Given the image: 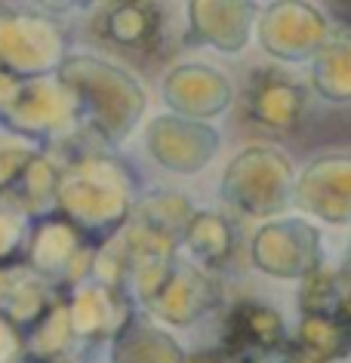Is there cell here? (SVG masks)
I'll return each instance as SVG.
<instances>
[{
	"label": "cell",
	"mask_w": 351,
	"mask_h": 363,
	"mask_svg": "<svg viewBox=\"0 0 351 363\" xmlns=\"http://www.w3.org/2000/svg\"><path fill=\"white\" fill-rule=\"evenodd\" d=\"M65 151L56 188V213L80 228L96 247L111 240L139 206V172L114 148L89 135L87 145H59Z\"/></svg>",
	"instance_id": "cell-1"
},
{
	"label": "cell",
	"mask_w": 351,
	"mask_h": 363,
	"mask_svg": "<svg viewBox=\"0 0 351 363\" xmlns=\"http://www.w3.org/2000/svg\"><path fill=\"white\" fill-rule=\"evenodd\" d=\"M56 77L74 96L84 133L96 142L117 148L139 130L148 96L139 77L130 74L123 65L89 52H71Z\"/></svg>",
	"instance_id": "cell-2"
},
{
	"label": "cell",
	"mask_w": 351,
	"mask_h": 363,
	"mask_svg": "<svg viewBox=\"0 0 351 363\" xmlns=\"http://www.w3.org/2000/svg\"><path fill=\"white\" fill-rule=\"evenodd\" d=\"M71 56V31L38 10H0V68L19 84L52 77Z\"/></svg>",
	"instance_id": "cell-3"
},
{
	"label": "cell",
	"mask_w": 351,
	"mask_h": 363,
	"mask_svg": "<svg viewBox=\"0 0 351 363\" xmlns=\"http://www.w3.org/2000/svg\"><path fill=\"white\" fill-rule=\"evenodd\" d=\"M293 167L286 154L268 145L238 151L222 172L219 194L238 213L272 222L293 197Z\"/></svg>",
	"instance_id": "cell-4"
},
{
	"label": "cell",
	"mask_w": 351,
	"mask_h": 363,
	"mask_svg": "<svg viewBox=\"0 0 351 363\" xmlns=\"http://www.w3.org/2000/svg\"><path fill=\"white\" fill-rule=\"evenodd\" d=\"M0 123L25 139L40 142L43 148L68 145L84 133L74 96L62 86L56 74L22 84L10 108L0 117Z\"/></svg>",
	"instance_id": "cell-5"
},
{
	"label": "cell",
	"mask_w": 351,
	"mask_h": 363,
	"mask_svg": "<svg viewBox=\"0 0 351 363\" xmlns=\"http://www.w3.org/2000/svg\"><path fill=\"white\" fill-rule=\"evenodd\" d=\"M96 243L80 228H74L59 213L43 216L31 222L28 247H25V265L34 274H40L59 293H71L80 284H87L93 274Z\"/></svg>",
	"instance_id": "cell-6"
},
{
	"label": "cell",
	"mask_w": 351,
	"mask_h": 363,
	"mask_svg": "<svg viewBox=\"0 0 351 363\" xmlns=\"http://www.w3.org/2000/svg\"><path fill=\"white\" fill-rule=\"evenodd\" d=\"M250 259L268 277L305 280L323 268L321 231L305 219H272L253 234Z\"/></svg>",
	"instance_id": "cell-7"
},
{
	"label": "cell",
	"mask_w": 351,
	"mask_h": 363,
	"mask_svg": "<svg viewBox=\"0 0 351 363\" xmlns=\"http://www.w3.org/2000/svg\"><path fill=\"white\" fill-rule=\"evenodd\" d=\"M93 34L114 52L155 62L167 43V10L151 0H121L96 10Z\"/></svg>",
	"instance_id": "cell-8"
},
{
	"label": "cell",
	"mask_w": 351,
	"mask_h": 363,
	"mask_svg": "<svg viewBox=\"0 0 351 363\" xmlns=\"http://www.w3.org/2000/svg\"><path fill=\"white\" fill-rule=\"evenodd\" d=\"M145 148L157 167L176 176H194L206 169L222 148V135L216 126L188 121L179 114H157L145 126Z\"/></svg>",
	"instance_id": "cell-9"
},
{
	"label": "cell",
	"mask_w": 351,
	"mask_h": 363,
	"mask_svg": "<svg viewBox=\"0 0 351 363\" xmlns=\"http://www.w3.org/2000/svg\"><path fill=\"white\" fill-rule=\"evenodd\" d=\"M256 34L268 56L281 62L314 59L330 38L327 16L314 4H299V0L268 4L256 19Z\"/></svg>",
	"instance_id": "cell-10"
},
{
	"label": "cell",
	"mask_w": 351,
	"mask_h": 363,
	"mask_svg": "<svg viewBox=\"0 0 351 363\" xmlns=\"http://www.w3.org/2000/svg\"><path fill=\"white\" fill-rule=\"evenodd\" d=\"M222 305V284L210 271H204L194 262L179 259L164 286L145 305L151 317H157L167 326H191L213 314Z\"/></svg>",
	"instance_id": "cell-11"
},
{
	"label": "cell",
	"mask_w": 351,
	"mask_h": 363,
	"mask_svg": "<svg viewBox=\"0 0 351 363\" xmlns=\"http://www.w3.org/2000/svg\"><path fill=\"white\" fill-rule=\"evenodd\" d=\"M293 203L330 225L351 222V154H323L293 182Z\"/></svg>",
	"instance_id": "cell-12"
},
{
	"label": "cell",
	"mask_w": 351,
	"mask_h": 363,
	"mask_svg": "<svg viewBox=\"0 0 351 363\" xmlns=\"http://www.w3.org/2000/svg\"><path fill=\"white\" fill-rule=\"evenodd\" d=\"M160 96H164L169 114L201 123H210L213 117L225 114L234 99L228 77L204 62H182V65L169 68V74L160 84Z\"/></svg>",
	"instance_id": "cell-13"
},
{
	"label": "cell",
	"mask_w": 351,
	"mask_h": 363,
	"mask_svg": "<svg viewBox=\"0 0 351 363\" xmlns=\"http://www.w3.org/2000/svg\"><path fill=\"white\" fill-rule=\"evenodd\" d=\"M305 105H308V89L299 80L284 74L281 68L253 71L244 96V114L253 126L284 135L299 126Z\"/></svg>",
	"instance_id": "cell-14"
},
{
	"label": "cell",
	"mask_w": 351,
	"mask_h": 363,
	"mask_svg": "<svg viewBox=\"0 0 351 363\" xmlns=\"http://www.w3.org/2000/svg\"><path fill=\"white\" fill-rule=\"evenodd\" d=\"M65 298L74 339L87 345L111 342L136 314V298L123 289L99 284V280H87L77 289L65 293Z\"/></svg>",
	"instance_id": "cell-15"
},
{
	"label": "cell",
	"mask_w": 351,
	"mask_h": 363,
	"mask_svg": "<svg viewBox=\"0 0 351 363\" xmlns=\"http://www.w3.org/2000/svg\"><path fill=\"white\" fill-rule=\"evenodd\" d=\"M286 326L281 311H274L265 302H244L231 305V311L225 314V326H222V345L219 354L225 357H256L265 360L268 354H277L286 348Z\"/></svg>",
	"instance_id": "cell-16"
},
{
	"label": "cell",
	"mask_w": 351,
	"mask_h": 363,
	"mask_svg": "<svg viewBox=\"0 0 351 363\" xmlns=\"http://www.w3.org/2000/svg\"><path fill=\"white\" fill-rule=\"evenodd\" d=\"M188 40L219 52H240L259 19L256 4L244 0H191L185 6Z\"/></svg>",
	"instance_id": "cell-17"
},
{
	"label": "cell",
	"mask_w": 351,
	"mask_h": 363,
	"mask_svg": "<svg viewBox=\"0 0 351 363\" xmlns=\"http://www.w3.org/2000/svg\"><path fill=\"white\" fill-rule=\"evenodd\" d=\"M56 286H50L40 274L19 262V265H6L0 268V314L10 320L22 335L59 302Z\"/></svg>",
	"instance_id": "cell-18"
},
{
	"label": "cell",
	"mask_w": 351,
	"mask_h": 363,
	"mask_svg": "<svg viewBox=\"0 0 351 363\" xmlns=\"http://www.w3.org/2000/svg\"><path fill=\"white\" fill-rule=\"evenodd\" d=\"M108 363H188V354L173 333L160 330L155 320L136 311L111 339Z\"/></svg>",
	"instance_id": "cell-19"
},
{
	"label": "cell",
	"mask_w": 351,
	"mask_h": 363,
	"mask_svg": "<svg viewBox=\"0 0 351 363\" xmlns=\"http://www.w3.org/2000/svg\"><path fill=\"white\" fill-rule=\"evenodd\" d=\"M318 363H336L351 354V289L327 314H302L293 339Z\"/></svg>",
	"instance_id": "cell-20"
},
{
	"label": "cell",
	"mask_w": 351,
	"mask_h": 363,
	"mask_svg": "<svg viewBox=\"0 0 351 363\" xmlns=\"http://www.w3.org/2000/svg\"><path fill=\"white\" fill-rule=\"evenodd\" d=\"M59 169H62V163L52 157V148H50L47 154H40V157L25 169V176L13 185V191L6 197H0V201L28 222H38V219H43V216H52L56 213Z\"/></svg>",
	"instance_id": "cell-21"
},
{
	"label": "cell",
	"mask_w": 351,
	"mask_h": 363,
	"mask_svg": "<svg viewBox=\"0 0 351 363\" xmlns=\"http://www.w3.org/2000/svg\"><path fill=\"white\" fill-rule=\"evenodd\" d=\"M234 225L225 219L222 213L213 210H194L191 222L182 234V247L191 252L194 265H201L204 271L225 268L234 256Z\"/></svg>",
	"instance_id": "cell-22"
},
{
	"label": "cell",
	"mask_w": 351,
	"mask_h": 363,
	"mask_svg": "<svg viewBox=\"0 0 351 363\" xmlns=\"http://www.w3.org/2000/svg\"><path fill=\"white\" fill-rule=\"evenodd\" d=\"M22 342H25V360H38V363L71 360V348L77 345V339L74 330H71L68 298L59 296V302L22 335Z\"/></svg>",
	"instance_id": "cell-23"
},
{
	"label": "cell",
	"mask_w": 351,
	"mask_h": 363,
	"mask_svg": "<svg viewBox=\"0 0 351 363\" xmlns=\"http://www.w3.org/2000/svg\"><path fill=\"white\" fill-rule=\"evenodd\" d=\"M311 86L330 102H351V31L330 34L311 59Z\"/></svg>",
	"instance_id": "cell-24"
},
{
	"label": "cell",
	"mask_w": 351,
	"mask_h": 363,
	"mask_svg": "<svg viewBox=\"0 0 351 363\" xmlns=\"http://www.w3.org/2000/svg\"><path fill=\"white\" fill-rule=\"evenodd\" d=\"M47 151L50 148H43L40 142L25 139V135L6 130V126L0 123V197L10 194L16 182L25 176V169Z\"/></svg>",
	"instance_id": "cell-25"
},
{
	"label": "cell",
	"mask_w": 351,
	"mask_h": 363,
	"mask_svg": "<svg viewBox=\"0 0 351 363\" xmlns=\"http://www.w3.org/2000/svg\"><path fill=\"white\" fill-rule=\"evenodd\" d=\"M351 289V280L342 271H330V268H318L314 274L302 280L299 289V311L302 314H327L333 311L345 293Z\"/></svg>",
	"instance_id": "cell-26"
},
{
	"label": "cell",
	"mask_w": 351,
	"mask_h": 363,
	"mask_svg": "<svg viewBox=\"0 0 351 363\" xmlns=\"http://www.w3.org/2000/svg\"><path fill=\"white\" fill-rule=\"evenodd\" d=\"M28 231H31V222L22 219L19 213L10 210V206L0 201V268L25 262Z\"/></svg>",
	"instance_id": "cell-27"
},
{
	"label": "cell",
	"mask_w": 351,
	"mask_h": 363,
	"mask_svg": "<svg viewBox=\"0 0 351 363\" xmlns=\"http://www.w3.org/2000/svg\"><path fill=\"white\" fill-rule=\"evenodd\" d=\"M25 357L22 333L0 314V363H19Z\"/></svg>",
	"instance_id": "cell-28"
},
{
	"label": "cell",
	"mask_w": 351,
	"mask_h": 363,
	"mask_svg": "<svg viewBox=\"0 0 351 363\" xmlns=\"http://www.w3.org/2000/svg\"><path fill=\"white\" fill-rule=\"evenodd\" d=\"M19 80H16L13 74H6L4 68H0V117H4V111L10 108V102L16 99V93H19Z\"/></svg>",
	"instance_id": "cell-29"
},
{
	"label": "cell",
	"mask_w": 351,
	"mask_h": 363,
	"mask_svg": "<svg viewBox=\"0 0 351 363\" xmlns=\"http://www.w3.org/2000/svg\"><path fill=\"white\" fill-rule=\"evenodd\" d=\"M330 16L342 25V31H351V4H330Z\"/></svg>",
	"instance_id": "cell-30"
},
{
	"label": "cell",
	"mask_w": 351,
	"mask_h": 363,
	"mask_svg": "<svg viewBox=\"0 0 351 363\" xmlns=\"http://www.w3.org/2000/svg\"><path fill=\"white\" fill-rule=\"evenodd\" d=\"M219 363H262L256 357H225V354H219Z\"/></svg>",
	"instance_id": "cell-31"
},
{
	"label": "cell",
	"mask_w": 351,
	"mask_h": 363,
	"mask_svg": "<svg viewBox=\"0 0 351 363\" xmlns=\"http://www.w3.org/2000/svg\"><path fill=\"white\" fill-rule=\"evenodd\" d=\"M342 274L351 280V243H348V259H345V268H342Z\"/></svg>",
	"instance_id": "cell-32"
},
{
	"label": "cell",
	"mask_w": 351,
	"mask_h": 363,
	"mask_svg": "<svg viewBox=\"0 0 351 363\" xmlns=\"http://www.w3.org/2000/svg\"><path fill=\"white\" fill-rule=\"evenodd\" d=\"M19 363H38V360H25V357H22ZM56 363H74V360H56Z\"/></svg>",
	"instance_id": "cell-33"
}]
</instances>
